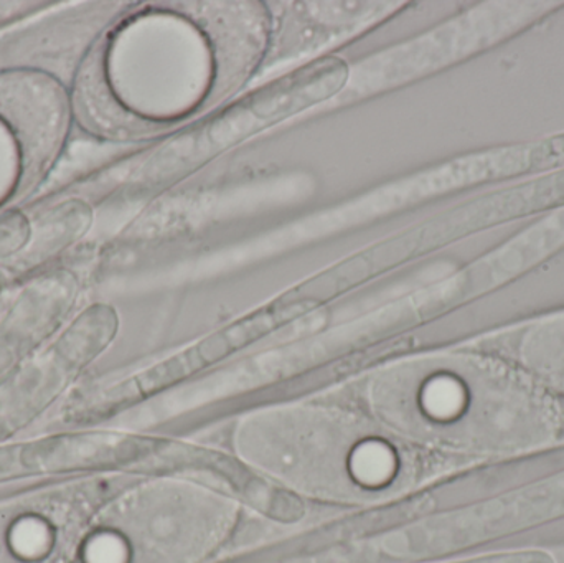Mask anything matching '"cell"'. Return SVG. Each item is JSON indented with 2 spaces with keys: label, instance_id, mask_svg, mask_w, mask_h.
<instances>
[{
  "label": "cell",
  "instance_id": "cell-1",
  "mask_svg": "<svg viewBox=\"0 0 564 563\" xmlns=\"http://www.w3.org/2000/svg\"><path fill=\"white\" fill-rule=\"evenodd\" d=\"M134 9L96 36L69 86L73 119L105 141H134L197 118L260 59L264 20L250 9Z\"/></svg>",
  "mask_w": 564,
  "mask_h": 563
},
{
  "label": "cell",
  "instance_id": "cell-2",
  "mask_svg": "<svg viewBox=\"0 0 564 563\" xmlns=\"http://www.w3.org/2000/svg\"><path fill=\"white\" fill-rule=\"evenodd\" d=\"M348 76L350 66L338 56H322L285 73L182 129L145 164V181L165 184L185 177L253 136L334 98Z\"/></svg>",
  "mask_w": 564,
  "mask_h": 563
},
{
  "label": "cell",
  "instance_id": "cell-3",
  "mask_svg": "<svg viewBox=\"0 0 564 563\" xmlns=\"http://www.w3.org/2000/svg\"><path fill=\"white\" fill-rule=\"evenodd\" d=\"M69 86L39 68L0 69V220L30 201L68 144Z\"/></svg>",
  "mask_w": 564,
  "mask_h": 563
},
{
  "label": "cell",
  "instance_id": "cell-4",
  "mask_svg": "<svg viewBox=\"0 0 564 563\" xmlns=\"http://www.w3.org/2000/svg\"><path fill=\"white\" fill-rule=\"evenodd\" d=\"M564 518V472L434 519L416 532L421 554L441 555L509 538Z\"/></svg>",
  "mask_w": 564,
  "mask_h": 563
},
{
  "label": "cell",
  "instance_id": "cell-5",
  "mask_svg": "<svg viewBox=\"0 0 564 563\" xmlns=\"http://www.w3.org/2000/svg\"><path fill=\"white\" fill-rule=\"evenodd\" d=\"M533 382L564 396V313L545 317L490 340Z\"/></svg>",
  "mask_w": 564,
  "mask_h": 563
},
{
  "label": "cell",
  "instance_id": "cell-6",
  "mask_svg": "<svg viewBox=\"0 0 564 563\" xmlns=\"http://www.w3.org/2000/svg\"><path fill=\"white\" fill-rule=\"evenodd\" d=\"M172 462L177 465L210 469L215 475L227 479L235 491L240 492L250 505L274 521L295 522L304 516V505L295 496L276 486L268 485L250 469L221 453L208 452L195 446L175 445Z\"/></svg>",
  "mask_w": 564,
  "mask_h": 563
},
{
  "label": "cell",
  "instance_id": "cell-7",
  "mask_svg": "<svg viewBox=\"0 0 564 563\" xmlns=\"http://www.w3.org/2000/svg\"><path fill=\"white\" fill-rule=\"evenodd\" d=\"M447 563H556V561L552 552L542 551V549H523V551L499 552V554Z\"/></svg>",
  "mask_w": 564,
  "mask_h": 563
},
{
  "label": "cell",
  "instance_id": "cell-8",
  "mask_svg": "<svg viewBox=\"0 0 564 563\" xmlns=\"http://www.w3.org/2000/svg\"><path fill=\"white\" fill-rule=\"evenodd\" d=\"M553 557H555L556 563H564V545L553 552Z\"/></svg>",
  "mask_w": 564,
  "mask_h": 563
}]
</instances>
